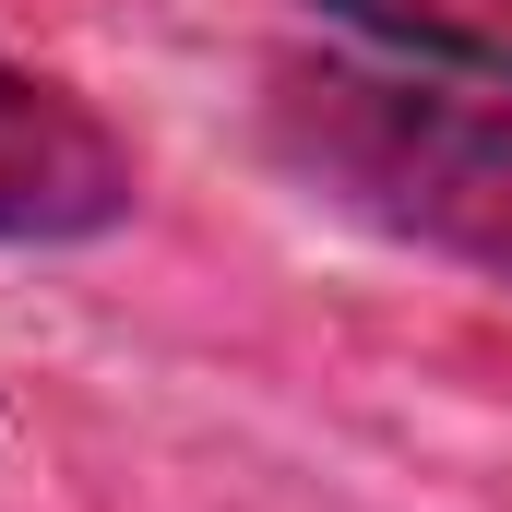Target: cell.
Wrapping results in <instances>:
<instances>
[{
	"label": "cell",
	"mask_w": 512,
	"mask_h": 512,
	"mask_svg": "<svg viewBox=\"0 0 512 512\" xmlns=\"http://www.w3.org/2000/svg\"><path fill=\"white\" fill-rule=\"evenodd\" d=\"M262 143L310 203L358 215L370 239L512 286V96H453L370 60H286L262 96Z\"/></svg>",
	"instance_id": "obj_1"
},
{
	"label": "cell",
	"mask_w": 512,
	"mask_h": 512,
	"mask_svg": "<svg viewBox=\"0 0 512 512\" xmlns=\"http://www.w3.org/2000/svg\"><path fill=\"white\" fill-rule=\"evenodd\" d=\"M143 203V155L60 72L0 48V251H84L120 239Z\"/></svg>",
	"instance_id": "obj_2"
},
{
	"label": "cell",
	"mask_w": 512,
	"mask_h": 512,
	"mask_svg": "<svg viewBox=\"0 0 512 512\" xmlns=\"http://www.w3.org/2000/svg\"><path fill=\"white\" fill-rule=\"evenodd\" d=\"M310 12L370 36L405 72H477L512 96V0H310Z\"/></svg>",
	"instance_id": "obj_3"
}]
</instances>
